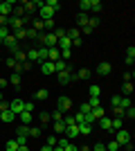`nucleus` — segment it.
I'll return each instance as SVG.
<instances>
[{
    "mask_svg": "<svg viewBox=\"0 0 135 151\" xmlns=\"http://www.w3.org/2000/svg\"><path fill=\"white\" fill-rule=\"evenodd\" d=\"M88 18H90L88 14H79V16H77V25L86 27V25H88Z\"/></svg>",
    "mask_w": 135,
    "mask_h": 151,
    "instance_id": "31",
    "label": "nucleus"
},
{
    "mask_svg": "<svg viewBox=\"0 0 135 151\" xmlns=\"http://www.w3.org/2000/svg\"><path fill=\"white\" fill-rule=\"evenodd\" d=\"M41 72H43V75H54V63L52 61H43L41 63Z\"/></svg>",
    "mask_w": 135,
    "mask_h": 151,
    "instance_id": "11",
    "label": "nucleus"
},
{
    "mask_svg": "<svg viewBox=\"0 0 135 151\" xmlns=\"http://www.w3.org/2000/svg\"><path fill=\"white\" fill-rule=\"evenodd\" d=\"M5 151H18V142H16V140H7L5 142Z\"/></svg>",
    "mask_w": 135,
    "mask_h": 151,
    "instance_id": "29",
    "label": "nucleus"
},
{
    "mask_svg": "<svg viewBox=\"0 0 135 151\" xmlns=\"http://www.w3.org/2000/svg\"><path fill=\"white\" fill-rule=\"evenodd\" d=\"M65 70H68V63L65 61H61V59H59V61H54V72H65Z\"/></svg>",
    "mask_w": 135,
    "mask_h": 151,
    "instance_id": "19",
    "label": "nucleus"
},
{
    "mask_svg": "<svg viewBox=\"0 0 135 151\" xmlns=\"http://www.w3.org/2000/svg\"><path fill=\"white\" fill-rule=\"evenodd\" d=\"M74 77H79V79H90V70H88V68H81Z\"/></svg>",
    "mask_w": 135,
    "mask_h": 151,
    "instance_id": "35",
    "label": "nucleus"
},
{
    "mask_svg": "<svg viewBox=\"0 0 135 151\" xmlns=\"http://www.w3.org/2000/svg\"><path fill=\"white\" fill-rule=\"evenodd\" d=\"M52 34H54L56 38H63V36H65V29H61V27H54V32H52Z\"/></svg>",
    "mask_w": 135,
    "mask_h": 151,
    "instance_id": "45",
    "label": "nucleus"
},
{
    "mask_svg": "<svg viewBox=\"0 0 135 151\" xmlns=\"http://www.w3.org/2000/svg\"><path fill=\"white\" fill-rule=\"evenodd\" d=\"M135 63V45H129L126 47V65H133Z\"/></svg>",
    "mask_w": 135,
    "mask_h": 151,
    "instance_id": "9",
    "label": "nucleus"
},
{
    "mask_svg": "<svg viewBox=\"0 0 135 151\" xmlns=\"http://www.w3.org/2000/svg\"><path fill=\"white\" fill-rule=\"evenodd\" d=\"M0 101H2V90H0Z\"/></svg>",
    "mask_w": 135,
    "mask_h": 151,
    "instance_id": "61",
    "label": "nucleus"
},
{
    "mask_svg": "<svg viewBox=\"0 0 135 151\" xmlns=\"http://www.w3.org/2000/svg\"><path fill=\"white\" fill-rule=\"evenodd\" d=\"M92 115H95V120H99V117H104L106 113H104V108L99 106V108H92Z\"/></svg>",
    "mask_w": 135,
    "mask_h": 151,
    "instance_id": "41",
    "label": "nucleus"
},
{
    "mask_svg": "<svg viewBox=\"0 0 135 151\" xmlns=\"http://www.w3.org/2000/svg\"><path fill=\"white\" fill-rule=\"evenodd\" d=\"M7 83H9V79H0V90H2V88H5V86H7Z\"/></svg>",
    "mask_w": 135,
    "mask_h": 151,
    "instance_id": "57",
    "label": "nucleus"
},
{
    "mask_svg": "<svg viewBox=\"0 0 135 151\" xmlns=\"http://www.w3.org/2000/svg\"><path fill=\"white\" fill-rule=\"evenodd\" d=\"M88 95H90V97H99V95H101V88H99L97 83H92V86L88 88Z\"/></svg>",
    "mask_w": 135,
    "mask_h": 151,
    "instance_id": "28",
    "label": "nucleus"
},
{
    "mask_svg": "<svg viewBox=\"0 0 135 151\" xmlns=\"http://www.w3.org/2000/svg\"><path fill=\"white\" fill-rule=\"evenodd\" d=\"M7 108H9V104H7V101H0V113H2V111H7Z\"/></svg>",
    "mask_w": 135,
    "mask_h": 151,
    "instance_id": "56",
    "label": "nucleus"
},
{
    "mask_svg": "<svg viewBox=\"0 0 135 151\" xmlns=\"http://www.w3.org/2000/svg\"><path fill=\"white\" fill-rule=\"evenodd\" d=\"M18 151H29V149H27V145H23V147H18Z\"/></svg>",
    "mask_w": 135,
    "mask_h": 151,
    "instance_id": "60",
    "label": "nucleus"
},
{
    "mask_svg": "<svg viewBox=\"0 0 135 151\" xmlns=\"http://www.w3.org/2000/svg\"><path fill=\"white\" fill-rule=\"evenodd\" d=\"M50 117L54 122H61V120H63V113H61V111H54V113H50Z\"/></svg>",
    "mask_w": 135,
    "mask_h": 151,
    "instance_id": "40",
    "label": "nucleus"
},
{
    "mask_svg": "<svg viewBox=\"0 0 135 151\" xmlns=\"http://www.w3.org/2000/svg\"><path fill=\"white\" fill-rule=\"evenodd\" d=\"M56 135H47V140H45V145H47V147H54V145H56Z\"/></svg>",
    "mask_w": 135,
    "mask_h": 151,
    "instance_id": "44",
    "label": "nucleus"
},
{
    "mask_svg": "<svg viewBox=\"0 0 135 151\" xmlns=\"http://www.w3.org/2000/svg\"><path fill=\"white\" fill-rule=\"evenodd\" d=\"M50 120H52V117H50V113H41V126H43V124H47Z\"/></svg>",
    "mask_w": 135,
    "mask_h": 151,
    "instance_id": "46",
    "label": "nucleus"
},
{
    "mask_svg": "<svg viewBox=\"0 0 135 151\" xmlns=\"http://www.w3.org/2000/svg\"><path fill=\"white\" fill-rule=\"evenodd\" d=\"M79 9H81V14H88L90 12V0H81V2H79Z\"/></svg>",
    "mask_w": 135,
    "mask_h": 151,
    "instance_id": "33",
    "label": "nucleus"
},
{
    "mask_svg": "<svg viewBox=\"0 0 135 151\" xmlns=\"http://www.w3.org/2000/svg\"><path fill=\"white\" fill-rule=\"evenodd\" d=\"M7 36H9V27H7V25H2V27H0V43H2V41H5Z\"/></svg>",
    "mask_w": 135,
    "mask_h": 151,
    "instance_id": "37",
    "label": "nucleus"
},
{
    "mask_svg": "<svg viewBox=\"0 0 135 151\" xmlns=\"http://www.w3.org/2000/svg\"><path fill=\"white\" fill-rule=\"evenodd\" d=\"M115 140L119 142V147H129V149H131V131L119 129V131L115 133Z\"/></svg>",
    "mask_w": 135,
    "mask_h": 151,
    "instance_id": "1",
    "label": "nucleus"
},
{
    "mask_svg": "<svg viewBox=\"0 0 135 151\" xmlns=\"http://www.w3.org/2000/svg\"><path fill=\"white\" fill-rule=\"evenodd\" d=\"M16 41H23V38H27V29L25 27H18V29H14V34H11Z\"/></svg>",
    "mask_w": 135,
    "mask_h": 151,
    "instance_id": "18",
    "label": "nucleus"
},
{
    "mask_svg": "<svg viewBox=\"0 0 135 151\" xmlns=\"http://www.w3.org/2000/svg\"><path fill=\"white\" fill-rule=\"evenodd\" d=\"M59 59H61V50H59V47H52L50 52H47V61H59Z\"/></svg>",
    "mask_w": 135,
    "mask_h": 151,
    "instance_id": "14",
    "label": "nucleus"
},
{
    "mask_svg": "<svg viewBox=\"0 0 135 151\" xmlns=\"http://www.w3.org/2000/svg\"><path fill=\"white\" fill-rule=\"evenodd\" d=\"M27 138H41V126H29L27 129Z\"/></svg>",
    "mask_w": 135,
    "mask_h": 151,
    "instance_id": "22",
    "label": "nucleus"
},
{
    "mask_svg": "<svg viewBox=\"0 0 135 151\" xmlns=\"http://www.w3.org/2000/svg\"><path fill=\"white\" fill-rule=\"evenodd\" d=\"M39 12H41V20H43V23H45V20H52V18H54V12H52L50 7H45V2H43V7H41Z\"/></svg>",
    "mask_w": 135,
    "mask_h": 151,
    "instance_id": "6",
    "label": "nucleus"
},
{
    "mask_svg": "<svg viewBox=\"0 0 135 151\" xmlns=\"http://www.w3.org/2000/svg\"><path fill=\"white\" fill-rule=\"evenodd\" d=\"M88 25L92 27V29H95V27L99 25V18H97V16H92V18H88Z\"/></svg>",
    "mask_w": 135,
    "mask_h": 151,
    "instance_id": "47",
    "label": "nucleus"
},
{
    "mask_svg": "<svg viewBox=\"0 0 135 151\" xmlns=\"http://www.w3.org/2000/svg\"><path fill=\"white\" fill-rule=\"evenodd\" d=\"M0 120L5 122V124H11V122L16 120V115H14L11 111H9V108H7V111H2V113H0Z\"/></svg>",
    "mask_w": 135,
    "mask_h": 151,
    "instance_id": "10",
    "label": "nucleus"
},
{
    "mask_svg": "<svg viewBox=\"0 0 135 151\" xmlns=\"http://www.w3.org/2000/svg\"><path fill=\"white\" fill-rule=\"evenodd\" d=\"M2 43H5V47H7V50H11V52H14V50H18V41H16V38H14L11 34H9V36H7L5 41H2Z\"/></svg>",
    "mask_w": 135,
    "mask_h": 151,
    "instance_id": "7",
    "label": "nucleus"
},
{
    "mask_svg": "<svg viewBox=\"0 0 135 151\" xmlns=\"http://www.w3.org/2000/svg\"><path fill=\"white\" fill-rule=\"evenodd\" d=\"M119 149V142H117V140H110L108 145H106V151H117Z\"/></svg>",
    "mask_w": 135,
    "mask_h": 151,
    "instance_id": "36",
    "label": "nucleus"
},
{
    "mask_svg": "<svg viewBox=\"0 0 135 151\" xmlns=\"http://www.w3.org/2000/svg\"><path fill=\"white\" fill-rule=\"evenodd\" d=\"M129 106H133V104H131V97H124V95H119V108H122V111H126Z\"/></svg>",
    "mask_w": 135,
    "mask_h": 151,
    "instance_id": "23",
    "label": "nucleus"
},
{
    "mask_svg": "<svg viewBox=\"0 0 135 151\" xmlns=\"http://www.w3.org/2000/svg\"><path fill=\"white\" fill-rule=\"evenodd\" d=\"M77 126H79V135H88V133H92V126L86 124V122H81V124H77Z\"/></svg>",
    "mask_w": 135,
    "mask_h": 151,
    "instance_id": "20",
    "label": "nucleus"
},
{
    "mask_svg": "<svg viewBox=\"0 0 135 151\" xmlns=\"http://www.w3.org/2000/svg\"><path fill=\"white\" fill-rule=\"evenodd\" d=\"M14 59H16V63H25L27 61V54H25V50H14Z\"/></svg>",
    "mask_w": 135,
    "mask_h": 151,
    "instance_id": "15",
    "label": "nucleus"
},
{
    "mask_svg": "<svg viewBox=\"0 0 135 151\" xmlns=\"http://www.w3.org/2000/svg\"><path fill=\"white\" fill-rule=\"evenodd\" d=\"M88 104H90V108H99V106H101L99 97H90V99H88Z\"/></svg>",
    "mask_w": 135,
    "mask_h": 151,
    "instance_id": "38",
    "label": "nucleus"
},
{
    "mask_svg": "<svg viewBox=\"0 0 135 151\" xmlns=\"http://www.w3.org/2000/svg\"><path fill=\"white\" fill-rule=\"evenodd\" d=\"M110 72H113V65H110L108 61H101L99 65H97V75H101V77H108Z\"/></svg>",
    "mask_w": 135,
    "mask_h": 151,
    "instance_id": "5",
    "label": "nucleus"
},
{
    "mask_svg": "<svg viewBox=\"0 0 135 151\" xmlns=\"http://www.w3.org/2000/svg\"><path fill=\"white\" fill-rule=\"evenodd\" d=\"M5 63H7V65H9V68H16V65H18V63H16V59H14V57L5 59Z\"/></svg>",
    "mask_w": 135,
    "mask_h": 151,
    "instance_id": "48",
    "label": "nucleus"
},
{
    "mask_svg": "<svg viewBox=\"0 0 135 151\" xmlns=\"http://www.w3.org/2000/svg\"><path fill=\"white\" fill-rule=\"evenodd\" d=\"M45 7H50L52 12L56 14V12H59V7H61V5H59V0H45Z\"/></svg>",
    "mask_w": 135,
    "mask_h": 151,
    "instance_id": "30",
    "label": "nucleus"
},
{
    "mask_svg": "<svg viewBox=\"0 0 135 151\" xmlns=\"http://www.w3.org/2000/svg\"><path fill=\"white\" fill-rule=\"evenodd\" d=\"M99 129H104V131H110V117H99Z\"/></svg>",
    "mask_w": 135,
    "mask_h": 151,
    "instance_id": "24",
    "label": "nucleus"
},
{
    "mask_svg": "<svg viewBox=\"0 0 135 151\" xmlns=\"http://www.w3.org/2000/svg\"><path fill=\"white\" fill-rule=\"evenodd\" d=\"M54 25H56V23H54V18H52V20H45V23H43V29L54 32Z\"/></svg>",
    "mask_w": 135,
    "mask_h": 151,
    "instance_id": "39",
    "label": "nucleus"
},
{
    "mask_svg": "<svg viewBox=\"0 0 135 151\" xmlns=\"http://www.w3.org/2000/svg\"><path fill=\"white\" fill-rule=\"evenodd\" d=\"M65 151H79V149H77V145H74V142H70V145L65 147Z\"/></svg>",
    "mask_w": 135,
    "mask_h": 151,
    "instance_id": "54",
    "label": "nucleus"
},
{
    "mask_svg": "<svg viewBox=\"0 0 135 151\" xmlns=\"http://www.w3.org/2000/svg\"><path fill=\"white\" fill-rule=\"evenodd\" d=\"M65 129H68V126L63 124V120H61V122H54V135H56V138L65 135Z\"/></svg>",
    "mask_w": 135,
    "mask_h": 151,
    "instance_id": "12",
    "label": "nucleus"
},
{
    "mask_svg": "<svg viewBox=\"0 0 135 151\" xmlns=\"http://www.w3.org/2000/svg\"><path fill=\"white\" fill-rule=\"evenodd\" d=\"M77 135H79V126H77V124H72V126H68V129H65V138L70 140V142L77 138Z\"/></svg>",
    "mask_w": 135,
    "mask_h": 151,
    "instance_id": "8",
    "label": "nucleus"
},
{
    "mask_svg": "<svg viewBox=\"0 0 135 151\" xmlns=\"http://www.w3.org/2000/svg\"><path fill=\"white\" fill-rule=\"evenodd\" d=\"M34 97H36V99H47V97H50V90L47 88H41V90H36V95H34Z\"/></svg>",
    "mask_w": 135,
    "mask_h": 151,
    "instance_id": "26",
    "label": "nucleus"
},
{
    "mask_svg": "<svg viewBox=\"0 0 135 151\" xmlns=\"http://www.w3.org/2000/svg\"><path fill=\"white\" fill-rule=\"evenodd\" d=\"M122 93H124V97H129V95L133 93V81H124V86H122Z\"/></svg>",
    "mask_w": 135,
    "mask_h": 151,
    "instance_id": "27",
    "label": "nucleus"
},
{
    "mask_svg": "<svg viewBox=\"0 0 135 151\" xmlns=\"http://www.w3.org/2000/svg\"><path fill=\"white\" fill-rule=\"evenodd\" d=\"M90 151H106V145H101V142H97L95 149H90Z\"/></svg>",
    "mask_w": 135,
    "mask_h": 151,
    "instance_id": "50",
    "label": "nucleus"
},
{
    "mask_svg": "<svg viewBox=\"0 0 135 151\" xmlns=\"http://www.w3.org/2000/svg\"><path fill=\"white\" fill-rule=\"evenodd\" d=\"M27 61L29 63H39V52H36V47H32V50H27Z\"/></svg>",
    "mask_w": 135,
    "mask_h": 151,
    "instance_id": "16",
    "label": "nucleus"
},
{
    "mask_svg": "<svg viewBox=\"0 0 135 151\" xmlns=\"http://www.w3.org/2000/svg\"><path fill=\"white\" fill-rule=\"evenodd\" d=\"M20 81H23V79H20V72H14V75L9 77V83H14L16 88H20Z\"/></svg>",
    "mask_w": 135,
    "mask_h": 151,
    "instance_id": "25",
    "label": "nucleus"
},
{
    "mask_svg": "<svg viewBox=\"0 0 135 151\" xmlns=\"http://www.w3.org/2000/svg\"><path fill=\"white\" fill-rule=\"evenodd\" d=\"M52 151H65V149H63V147H59V145H54V147H52Z\"/></svg>",
    "mask_w": 135,
    "mask_h": 151,
    "instance_id": "58",
    "label": "nucleus"
},
{
    "mask_svg": "<svg viewBox=\"0 0 135 151\" xmlns=\"http://www.w3.org/2000/svg\"><path fill=\"white\" fill-rule=\"evenodd\" d=\"M133 117H135V106H129L124 111V120H133Z\"/></svg>",
    "mask_w": 135,
    "mask_h": 151,
    "instance_id": "32",
    "label": "nucleus"
},
{
    "mask_svg": "<svg viewBox=\"0 0 135 151\" xmlns=\"http://www.w3.org/2000/svg\"><path fill=\"white\" fill-rule=\"evenodd\" d=\"M9 111H11V113L16 115V117H18V115L23 113V111H25V101L20 99V97H16V99H11V101H9Z\"/></svg>",
    "mask_w": 135,
    "mask_h": 151,
    "instance_id": "2",
    "label": "nucleus"
},
{
    "mask_svg": "<svg viewBox=\"0 0 135 151\" xmlns=\"http://www.w3.org/2000/svg\"><path fill=\"white\" fill-rule=\"evenodd\" d=\"M14 140L18 142V147H23V145H27V140H29V138H27V135H23V133H16V138H14Z\"/></svg>",
    "mask_w": 135,
    "mask_h": 151,
    "instance_id": "34",
    "label": "nucleus"
},
{
    "mask_svg": "<svg viewBox=\"0 0 135 151\" xmlns=\"http://www.w3.org/2000/svg\"><path fill=\"white\" fill-rule=\"evenodd\" d=\"M18 117H20V122H23L25 126H29V124H32V120H34V115H32V113H27V111H23Z\"/></svg>",
    "mask_w": 135,
    "mask_h": 151,
    "instance_id": "17",
    "label": "nucleus"
},
{
    "mask_svg": "<svg viewBox=\"0 0 135 151\" xmlns=\"http://www.w3.org/2000/svg\"><path fill=\"white\" fill-rule=\"evenodd\" d=\"M72 57V50H61V59H70Z\"/></svg>",
    "mask_w": 135,
    "mask_h": 151,
    "instance_id": "49",
    "label": "nucleus"
},
{
    "mask_svg": "<svg viewBox=\"0 0 135 151\" xmlns=\"http://www.w3.org/2000/svg\"><path fill=\"white\" fill-rule=\"evenodd\" d=\"M25 111H27V113H32V111H34V101H25Z\"/></svg>",
    "mask_w": 135,
    "mask_h": 151,
    "instance_id": "51",
    "label": "nucleus"
},
{
    "mask_svg": "<svg viewBox=\"0 0 135 151\" xmlns=\"http://www.w3.org/2000/svg\"><path fill=\"white\" fill-rule=\"evenodd\" d=\"M110 104H113V108L119 106V95H117V97H110Z\"/></svg>",
    "mask_w": 135,
    "mask_h": 151,
    "instance_id": "52",
    "label": "nucleus"
},
{
    "mask_svg": "<svg viewBox=\"0 0 135 151\" xmlns=\"http://www.w3.org/2000/svg\"><path fill=\"white\" fill-rule=\"evenodd\" d=\"M27 38H34V41H39V32L29 27V29H27Z\"/></svg>",
    "mask_w": 135,
    "mask_h": 151,
    "instance_id": "43",
    "label": "nucleus"
},
{
    "mask_svg": "<svg viewBox=\"0 0 135 151\" xmlns=\"http://www.w3.org/2000/svg\"><path fill=\"white\" fill-rule=\"evenodd\" d=\"M41 151H52V147H47V145H43V147H41Z\"/></svg>",
    "mask_w": 135,
    "mask_h": 151,
    "instance_id": "59",
    "label": "nucleus"
},
{
    "mask_svg": "<svg viewBox=\"0 0 135 151\" xmlns=\"http://www.w3.org/2000/svg\"><path fill=\"white\" fill-rule=\"evenodd\" d=\"M32 29L41 32V29H43V20H41V18H36V20H34V23H32Z\"/></svg>",
    "mask_w": 135,
    "mask_h": 151,
    "instance_id": "42",
    "label": "nucleus"
},
{
    "mask_svg": "<svg viewBox=\"0 0 135 151\" xmlns=\"http://www.w3.org/2000/svg\"><path fill=\"white\" fill-rule=\"evenodd\" d=\"M104 9V5H101V0H90V12H95V14H99Z\"/></svg>",
    "mask_w": 135,
    "mask_h": 151,
    "instance_id": "21",
    "label": "nucleus"
},
{
    "mask_svg": "<svg viewBox=\"0 0 135 151\" xmlns=\"http://www.w3.org/2000/svg\"><path fill=\"white\" fill-rule=\"evenodd\" d=\"M79 32H84V34H90V32H92V27H90V25H86V27H81Z\"/></svg>",
    "mask_w": 135,
    "mask_h": 151,
    "instance_id": "55",
    "label": "nucleus"
},
{
    "mask_svg": "<svg viewBox=\"0 0 135 151\" xmlns=\"http://www.w3.org/2000/svg\"><path fill=\"white\" fill-rule=\"evenodd\" d=\"M70 108H72V99H70V97H59V101H56V111H61V113L65 115Z\"/></svg>",
    "mask_w": 135,
    "mask_h": 151,
    "instance_id": "3",
    "label": "nucleus"
},
{
    "mask_svg": "<svg viewBox=\"0 0 135 151\" xmlns=\"http://www.w3.org/2000/svg\"><path fill=\"white\" fill-rule=\"evenodd\" d=\"M14 5H16L14 0H7V2H0V16H7V18H9V16H11V12H14Z\"/></svg>",
    "mask_w": 135,
    "mask_h": 151,
    "instance_id": "4",
    "label": "nucleus"
},
{
    "mask_svg": "<svg viewBox=\"0 0 135 151\" xmlns=\"http://www.w3.org/2000/svg\"><path fill=\"white\" fill-rule=\"evenodd\" d=\"M72 81V72H68V70H65V72H59V83H61V86H65V83H70Z\"/></svg>",
    "mask_w": 135,
    "mask_h": 151,
    "instance_id": "13",
    "label": "nucleus"
},
{
    "mask_svg": "<svg viewBox=\"0 0 135 151\" xmlns=\"http://www.w3.org/2000/svg\"><path fill=\"white\" fill-rule=\"evenodd\" d=\"M115 115H117V117H122V120H124V111H122V108H119V106H115Z\"/></svg>",
    "mask_w": 135,
    "mask_h": 151,
    "instance_id": "53",
    "label": "nucleus"
}]
</instances>
